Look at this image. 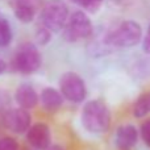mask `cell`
Instances as JSON below:
<instances>
[{
	"mask_svg": "<svg viewBox=\"0 0 150 150\" xmlns=\"http://www.w3.org/2000/svg\"><path fill=\"white\" fill-rule=\"evenodd\" d=\"M26 140L29 145L33 146L36 150H46L50 146L52 141V132L49 125L44 122H37L29 127L26 130Z\"/></svg>",
	"mask_w": 150,
	"mask_h": 150,
	"instance_id": "cell-8",
	"label": "cell"
},
{
	"mask_svg": "<svg viewBox=\"0 0 150 150\" xmlns=\"http://www.w3.org/2000/svg\"><path fill=\"white\" fill-rule=\"evenodd\" d=\"M80 121L87 132L93 134L105 133L111 125V112L103 100H90L83 107Z\"/></svg>",
	"mask_w": 150,
	"mask_h": 150,
	"instance_id": "cell-1",
	"label": "cell"
},
{
	"mask_svg": "<svg viewBox=\"0 0 150 150\" xmlns=\"http://www.w3.org/2000/svg\"><path fill=\"white\" fill-rule=\"evenodd\" d=\"M5 70H7V63H5L4 61H3L1 58H0V75L4 73Z\"/></svg>",
	"mask_w": 150,
	"mask_h": 150,
	"instance_id": "cell-21",
	"label": "cell"
},
{
	"mask_svg": "<svg viewBox=\"0 0 150 150\" xmlns=\"http://www.w3.org/2000/svg\"><path fill=\"white\" fill-rule=\"evenodd\" d=\"M142 49L146 54L150 55V25L146 30L145 36H144V40H142Z\"/></svg>",
	"mask_w": 150,
	"mask_h": 150,
	"instance_id": "cell-20",
	"label": "cell"
},
{
	"mask_svg": "<svg viewBox=\"0 0 150 150\" xmlns=\"http://www.w3.org/2000/svg\"><path fill=\"white\" fill-rule=\"evenodd\" d=\"M8 104H9V95L5 91H0V111H7Z\"/></svg>",
	"mask_w": 150,
	"mask_h": 150,
	"instance_id": "cell-19",
	"label": "cell"
},
{
	"mask_svg": "<svg viewBox=\"0 0 150 150\" xmlns=\"http://www.w3.org/2000/svg\"><path fill=\"white\" fill-rule=\"evenodd\" d=\"M63 38L67 42H78L92 36L93 24L84 11H75L69 16L62 29Z\"/></svg>",
	"mask_w": 150,
	"mask_h": 150,
	"instance_id": "cell-4",
	"label": "cell"
},
{
	"mask_svg": "<svg viewBox=\"0 0 150 150\" xmlns=\"http://www.w3.org/2000/svg\"><path fill=\"white\" fill-rule=\"evenodd\" d=\"M12 28L5 18H0V47H5L12 41Z\"/></svg>",
	"mask_w": 150,
	"mask_h": 150,
	"instance_id": "cell-14",
	"label": "cell"
},
{
	"mask_svg": "<svg viewBox=\"0 0 150 150\" xmlns=\"http://www.w3.org/2000/svg\"><path fill=\"white\" fill-rule=\"evenodd\" d=\"M142 40V28L134 20H125L112 29L105 37L104 42L107 46L112 47H133Z\"/></svg>",
	"mask_w": 150,
	"mask_h": 150,
	"instance_id": "cell-2",
	"label": "cell"
},
{
	"mask_svg": "<svg viewBox=\"0 0 150 150\" xmlns=\"http://www.w3.org/2000/svg\"><path fill=\"white\" fill-rule=\"evenodd\" d=\"M11 4L15 17L21 23L29 24L36 17L37 11L41 5V0H12Z\"/></svg>",
	"mask_w": 150,
	"mask_h": 150,
	"instance_id": "cell-9",
	"label": "cell"
},
{
	"mask_svg": "<svg viewBox=\"0 0 150 150\" xmlns=\"http://www.w3.org/2000/svg\"><path fill=\"white\" fill-rule=\"evenodd\" d=\"M3 125L8 130L13 133H25L29 129L32 124V116L28 112V109L24 108H15V109H7L1 115Z\"/></svg>",
	"mask_w": 150,
	"mask_h": 150,
	"instance_id": "cell-7",
	"label": "cell"
},
{
	"mask_svg": "<svg viewBox=\"0 0 150 150\" xmlns=\"http://www.w3.org/2000/svg\"><path fill=\"white\" fill-rule=\"evenodd\" d=\"M42 57L34 44H24L17 49L13 57V67L21 74H33L41 67Z\"/></svg>",
	"mask_w": 150,
	"mask_h": 150,
	"instance_id": "cell-5",
	"label": "cell"
},
{
	"mask_svg": "<svg viewBox=\"0 0 150 150\" xmlns=\"http://www.w3.org/2000/svg\"><path fill=\"white\" fill-rule=\"evenodd\" d=\"M38 100L41 101L44 109L49 112H55L62 107L63 104V96L58 90L53 87H46L42 90L41 95L38 96Z\"/></svg>",
	"mask_w": 150,
	"mask_h": 150,
	"instance_id": "cell-12",
	"label": "cell"
},
{
	"mask_svg": "<svg viewBox=\"0 0 150 150\" xmlns=\"http://www.w3.org/2000/svg\"><path fill=\"white\" fill-rule=\"evenodd\" d=\"M70 1L87 12H96L101 7L104 0H70Z\"/></svg>",
	"mask_w": 150,
	"mask_h": 150,
	"instance_id": "cell-15",
	"label": "cell"
},
{
	"mask_svg": "<svg viewBox=\"0 0 150 150\" xmlns=\"http://www.w3.org/2000/svg\"><path fill=\"white\" fill-rule=\"evenodd\" d=\"M15 100L20 108L32 109L38 103V93L29 83H23L17 87L15 92Z\"/></svg>",
	"mask_w": 150,
	"mask_h": 150,
	"instance_id": "cell-11",
	"label": "cell"
},
{
	"mask_svg": "<svg viewBox=\"0 0 150 150\" xmlns=\"http://www.w3.org/2000/svg\"><path fill=\"white\" fill-rule=\"evenodd\" d=\"M138 141V130L134 125L127 124L119 127L115 134V142L120 150H130Z\"/></svg>",
	"mask_w": 150,
	"mask_h": 150,
	"instance_id": "cell-10",
	"label": "cell"
},
{
	"mask_svg": "<svg viewBox=\"0 0 150 150\" xmlns=\"http://www.w3.org/2000/svg\"><path fill=\"white\" fill-rule=\"evenodd\" d=\"M46 150H65L62 148V146H59V145H53V146H49Z\"/></svg>",
	"mask_w": 150,
	"mask_h": 150,
	"instance_id": "cell-22",
	"label": "cell"
},
{
	"mask_svg": "<svg viewBox=\"0 0 150 150\" xmlns=\"http://www.w3.org/2000/svg\"><path fill=\"white\" fill-rule=\"evenodd\" d=\"M52 32L46 29L45 26L40 25L36 30V41L38 45H46L52 41Z\"/></svg>",
	"mask_w": 150,
	"mask_h": 150,
	"instance_id": "cell-16",
	"label": "cell"
},
{
	"mask_svg": "<svg viewBox=\"0 0 150 150\" xmlns=\"http://www.w3.org/2000/svg\"><path fill=\"white\" fill-rule=\"evenodd\" d=\"M69 16V7L63 0H49L40 11V25L57 33L63 29Z\"/></svg>",
	"mask_w": 150,
	"mask_h": 150,
	"instance_id": "cell-3",
	"label": "cell"
},
{
	"mask_svg": "<svg viewBox=\"0 0 150 150\" xmlns=\"http://www.w3.org/2000/svg\"><path fill=\"white\" fill-rule=\"evenodd\" d=\"M0 150H18V144L13 137H0Z\"/></svg>",
	"mask_w": 150,
	"mask_h": 150,
	"instance_id": "cell-17",
	"label": "cell"
},
{
	"mask_svg": "<svg viewBox=\"0 0 150 150\" xmlns=\"http://www.w3.org/2000/svg\"><path fill=\"white\" fill-rule=\"evenodd\" d=\"M150 113V91L145 92L137 99V101L133 105V115L138 119L145 117Z\"/></svg>",
	"mask_w": 150,
	"mask_h": 150,
	"instance_id": "cell-13",
	"label": "cell"
},
{
	"mask_svg": "<svg viewBox=\"0 0 150 150\" xmlns=\"http://www.w3.org/2000/svg\"><path fill=\"white\" fill-rule=\"evenodd\" d=\"M59 88L63 99H67L71 103H82L87 96L84 80L74 71H67L61 76Z\"/></svg>",
	"mask_w": 150,
	"mask_h": 150,
	"instance_id": "cell-6",
	"label": "cell"
},
{
	"mask_svg": "<svg viewBox=\"0 0 150 150\" xmlns=\"http://www.w3.org/2000/svg\"><path fill=\"white\" fill-rule=\"evenodd\" d=\"M140 133L141 137H142V141L148 146H150V119L142 122V125L140 128Z\"/></svg>",
	"mask_w": 150,
	"mask_h": 150,
	"instance_id": "cell-18",
	"label": "cell"
}]
</instances>
